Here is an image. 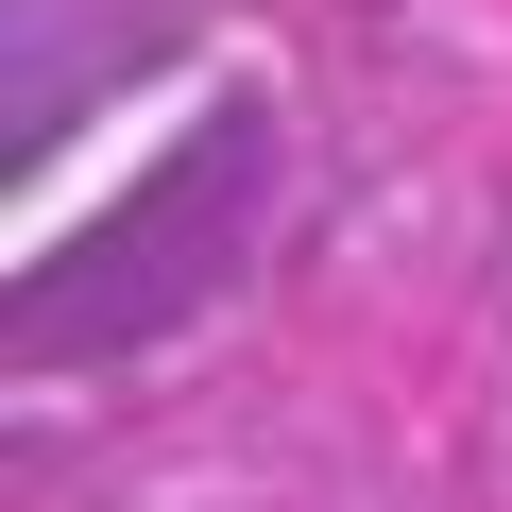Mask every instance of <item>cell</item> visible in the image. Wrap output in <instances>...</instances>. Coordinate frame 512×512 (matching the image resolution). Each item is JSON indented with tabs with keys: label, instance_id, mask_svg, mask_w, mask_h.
I'll use <instances>...</instances> for the list:
<instances>
[{
	"label": "cell",
	"instance_id": "6da1fadb",
	"mask_svg": "<svg viewBox=\"0 0 512 512\" xmlns=\"http://www.w3.org/2000/svg\"><path fill=\"white\" fill-rule=\"evenodd\" d=\"M239 188H256V120L188 137V154L103 222V256H137V274H120V291H103V274H86V291H52V274H35V291H18V359H69V342H137V325H171V308L222 274V256H171V239H188V222H239Z\"/></svg>",
	"mask_w": 512,
	"mask_h": 512
}]
</instances>
